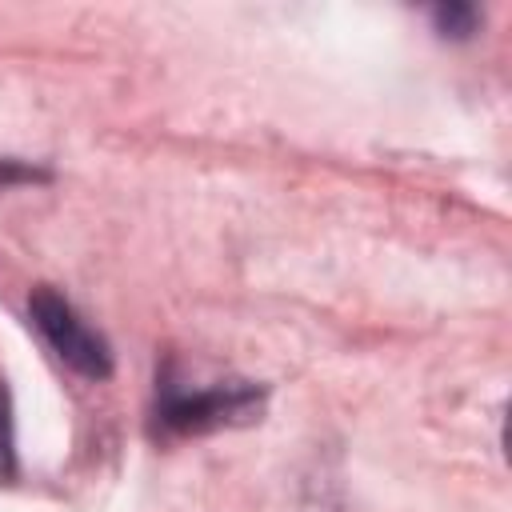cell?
Masks as SVG:
<instances>
[{
    "instance_id": "cell-1",
    "label": "cell",
    "mask_w": 512,
    "mask_h": 512,
    "mask_svg": "<svg viewBox=\"0 0 512 512\" xmlns=\"http://www.w3.org/2000/svg\"><path fill=\"white\" fill-rule=\"evenodd\" d=\"M264 392L248 380H220L208 388H184L164 380L160 384V400H156V424L164 432H180V436H196V432H212L224 424H240L252 420L260 412Z\"/></svg>"
},
{
    "instance_id": "cell-2",
    "label": "cell",
    "mask_w": 512,
    "mask_h": 512,
    "mask_svg": "<svg viewBox=\"0 0 512 512\" xmlns=\"http://www.w3.org/2000/svg\"><path fill=\"white\" fill-rule=\"evenodd\" d=\"M28 316L36 324V332L44 336V344L80 376L88 380H108L112 376V348L108 340L68 304V296H60L52 284L32 288L28 296Z\"/></svg>"
},
{
    "instance_id": "cell-4",
    "label": "cell",
    "mask_w": 512,
    "mask_h": 512,
    "mask_svg": "<svg viewBox=\"0 0 512 512\" xmlns=\"http://www.w3.org/2000/svg\"><path fill=\"white\" fill-rule=\"evenodd\" d=\"M16 476V432H12V400L0 388V484Z\"/></svg>"
},
{
    "instance_id": "cell-3",
    "label": "cell",
    "mask_w": 512,
    "mask_h": 512,
    "mask_svg": "<svg viewBox=\"0 0 512 512\" xmlns=\"http://www.w3.org/2000/svg\"><path fill=\"white\" fill-rule=\"evenodd\" d=\"M432 20H436V28L444 32V36H472V28H476V8L472 4H436L432 8Z\"/></svg>"
}]
</instances>
